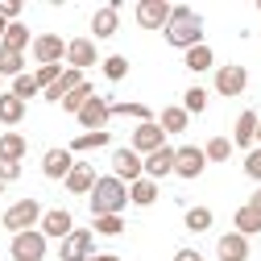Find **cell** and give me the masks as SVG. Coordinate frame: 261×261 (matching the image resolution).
Wrapping results in <instances>:
<instances>
[{
    "label": "cell",
    "instance_id": "4316f807",
    "mask_svg": "<svg viewBox=\"0 0 261 261\" xmlns=\"http://www.w3.org/2000/svg\"><path fill=\"white\" fill-rule=\"evenodd\" d=\"M17 79V75H25V54L21 50H9V46H0V79Z\"/></svg>",
    "mask_w": 261,
    "mask_h": 261
},
{
    "label": "cell",
    "instance_id": "e0dca14e",
    "mask_svg": "<svg viewBox=\"0 0 261 261\" xmlns=\"http://www.w3.org/2000/svg\"><path fill=\"white\" fill-rule=\"evenodd\" d=\"M120 29V9L116 5H100L91 13V38H112Z\"/></svg>",
    "mask_w": 261,
    "mask_h": 261
},
{
    "label": "cell",
    "instance_id": "836d02e7",
    "mask_svg": "<svg viewBox=\"0 0 261 261\" xmlns=\"http://www.w3.org/2000/svg\"><path fill=\"white\" fill-rule=\"evenodd\" d=\"M13 95L29 104L34 95H42V87H38V79H34V75H17V79H13Z\"/></svg>",
    "mask_w": 261,
    "mask_h": 261
},
{
    "label": "cell",
    "instance_id": "5b68a950",
    "mask_svg": "<svg viewBox=\"0 0 261 261\" xmlns=\"http://www.w3.org/2000/svg\"><path fill=\"white\" fill-rule=\"evenodd\" d=\"M91 249H95V232L91 228H75L67 241H58V261H87V257H95Z\"/></svg>",
    "mask_w": 261,
    "mask_h": 261
},
{
    "label": "cell",
    "instance_id": "8d00e7d4",
    "mask_svg": "<svg viewBox=\"0 0 261 261\" xmlns=\"http://www.w3.org/2000/svg\"><path fill=\"white\" fill-rule=\"evenodd\" d=\"M91 232H100V237H120L124 232V220L120 216H95V228Z\"/></svg>",
    "mask_w": 261,
    "mask_h": 261
},
{
    "label": "cell",
    "instance_id": "f35d334b",
    "mask_svg": "<svg viewBox=\"0 0 261 261\" xmlns=\"http://www.w3.org/2000/svg\"><path fill=\"white\" fill-rule=\"evenodd\" d=\"M245 174H249L253 182H261V145L245 153Z\"/></svg>",
    "mask_w": 261,
    "mask_h": 261
},
{
    "label": "cell",
    "instance_id": "cb8c5ba5",
    "mask_svg": "<svg viewBox=\"0 0 261 261\" xmlns=\"http://www.w3.org/2000/svg\"><path fill=\"white\" fill-rule=\"evenodd\" d=\"M108 145H112V133L100 128V133H79L67 149H71V153H91V149H108Z\"/></svg>",
    "mask_w": 261,
    "mask_h": 261
},
{
    "label": "cell",
    "instance_id": "30bf717a",
    "mask_svg": "<svg viewBox=\"0 0 261 261\" xmlns=\"http://www.w3.org/2000/svg\"><path fill=\"white\" fill-rule=\"evenodd\" d=\"M75 120L83 124V133H100V128H108V120H112V104L104 100V95H91Z\"/></svg>",
    "mask_w": 261,
    "mask_h": 261
},
{
    "label": "cell",
    "instance_id": "60d3db41",
    "mask_svg": "<svg viewBox=\"0 0 261 261\" xmlns=\"http://www.w3.org/2000/svg\"><path fill=\"white\" fill-rule=\"evenodd\" d=\"M0 17H5V21H17V17H21V0H0Z\"/></svg>",
    "mask_w": 261,
    "mask_h": 261
},
{
    "label": "cell",
    "instance_id": "74e56055",
    "mask_svg": "<svg viewBox=\"0 0 261 261\" xmlns=\"http://www.w3.org/2000/svg\"><path fill=\"white\" fill-rule=\"evenodd\" d=\"M62 71H67L62 62H54V67H38V71H34V79H38V87L46 91V87H54V83L62 79Z\"/></svg>",
    "mask_w": 261,
    "mask_h": 261
},
{
    "label": "cell",
    "instance_id": "44dd1931",
    "mask_svg": "<svg viewBox=\"0 0 261 261\" xmlns=\"http://www.w3.org/2000/svg\"><path fill=\"white\" fill-rule=\"evenodd\" d=\"M128 203H137V207H153L158 203V182L153 178H137V182H128Z\"/></svg>",
    "mask_w": 261,
    "mask_h": 261
},
{
    "label": "cell",
    "instance_id": "9c48e42d",
    "mask_svg": "<svg viewBox=\"0 0 261 261\" xmlns=\"http://www.w3.org/2000/svg\"><path fill=\"white\" fill-rule=\"evenodd\" d=\"M29 54L38 58V67H54V62H67V42L58 34H38L34 46H29Z\"/></svg>",
    "mask_w": 261,
    "mask_h": 261
},
{
    "label": "cell",
    "instance_id": "8992f818",
    "mask_svg": "<svg viewBox=\"0 0 261 261\" xmlns=\"http://www.w3.org/2000/svg\"><path fill=\"white\" fill-rule=\"evenodd\" d=\"M203 166H207L203 145H178V149H174V174H178V178H187V182L199 178Z\"/></svg>",
    "mask_w": 261,
    "mask_h": 261
},
{
    "label": "cell",
    "instance_id": "5bb4252c",
    "mask_svg": "<svg viewBox=\"0 0 261 261\" xmlns=\"http://www.w3.org/2000/svg\"><path fill=\"white\" fill-rule=\"evenodd\" d=\"M95 62H100V54H95L91 38H71L67 42V67L71 71H87V67H95Z\"/></svg>",
    "mask_w": 261,
    "mask_h": 261
},
{
    "label": "cell",
    "instance_id": "d6986e66",
    "mask_svg": "<svg viewBox=\"0 0 261 261\" xmlns=\"http://www.w3.org/2000/svg\"><path fill=\"white\" fill-rule=\"evenodd\" d=\"M216 257L220 261H249V237H241V232L220 237L216 241Z\"/></svg>",
    "mask_w": 261,
    "mask_h": 261
},
{
    "label": "cell",
    "instance_id": "277c9868",
    "mask_svg": "<svg viewBox=\"0 0 261 261\" xmlns=\"http://www.w3.org/2000/svg\"><path fill=\"white\" fill-rule=\"evenodd\" d=\"M50 249V241L42 237V228H29V232H17L13 245H9V257L13 261H42Z\"/></svg>",
    "mask_w": 261,
    "mask_h": 261
},
{
    "label": "cell",
    "instance_id": "1f68e13d",
    "mask_svg": "<svg viewBox=\"0 0 261 261\" xmlns=\"http://www.w3.org/2000/svg\"><path fill=\"white\" fill-rule=\"evenodd\" d=\"M112 116H128V120H141V124H145V120H158V116H153L145 104H133V100H124V104H112Z\"/></svg>",
    "mask_w": 261,
    "mask_h": 261
},
{
    "label": "cell",
    "instance_id": "ba28073f",
    "mask_svg": "<svg viewBox=\"0 0 261 261\" xmlns=\"http://www.w3.org/2000/svg\"><path fill=\"white\" fill-rule=\"evenodd\" d=\"M162 145H166V133H162V124H158V120L137 124V128H133V137H128V149L141 153V158H149V153L162 149Z\"/></svg>",
    "mask_w": 261,
    "mask_h": 261
},
{
    "label": "cell",
    "instance_id": "ac0fdd59",
    "mask_svg": "<svg viewBox=\"0 0 261 261\" xmlns=\"http://www.w3.org/2000/svg\"><path fill=\"white\" fill-rule=\"evenodd\" d=\"M166 174H174V145H162V149H153L149 158H145V178H166Z\"/></svg>",
    "mask_w": 261,
    "mask_h": 261
},
{
    "label": "cell",
    "instance_id": "7dc6e473",
    "mask_svg": "<svg viewBox=\"0 0 261 261\" xmlns=\"http://www.w3.org/2000/svg\"><path fill=\"white\" fill-rule=\"evenodd\" d=\"M0 191H5V182H0Z\"/></svg>",
    "mask_w": 261,
    "mask_h": 261
},
{
    "label": "cell",
    "instance_id": "e575fe53",
    "mask_svg": "<svg viewBox=\"0 0 261 261\" xmlns=\"http://www.w3.org/2000/svg\"><path fill=\"white\" fill-rule=\"evenodd\" d=\"M100 67H104V75H108L112 83H120V79L128 75V58H124V54H108V58L100 62Z\"/></svg>",
    "mask_w": 261,
    "mask_h": 261
},
{
    "label": "cell",
    "instance_id": "83f0119b",
    "mask_svg": "<svg viewBox=\"0 0 261 261\" xmlns=\"http://www.w3.org/2000/svg\"><path fill=\"white\" fill-rule=\"evenodd\" d=\"M0 46H9V50H29V46H34V34H29V25H21V21H13L9 25V34H5V42H0Z\"/></svg>",
    "mask_w": 261,
    "mask_h": 261
},
{
    "label": "cell",
    "instance_id": "7bdbcfd3",
    "mask_svg": "<svg viewBox=\"0 0 261 261\" xmlns=\"http://www.w3.org/2000/svg\"><path fill=\"white\" fill-rule=\"evenodd\" d=\"M249 207H253V212H257V216H261V187H257V191H253V199H249Z\"/></svg>",
    "mask_w": 261,
    "mask_h": 261
},
{
    "label": "cell",
    "instance_id": "7c38bea8",
    "mask_svg": "<svg viewBox=\"0 0 261 261\" xmlns=\"http://www.w3.org/2000/svg\"><path fill=\"white\" fill-rule=\"evenodd\" d=\"M38 228H42V237H46V241H67V237L75 232V216H71L67 207H50V212L42 216Z\"/></svg>",
    "mask_w": 261,
    "mask_h": 261
},
{
    "label": "cell",
    "instance_id": "7402d4cb",
    "mask_svg": "<svg viewBox=\"0 0 261 261\" xmlns=\"http://www.w3.org/2000/svg\"><path fill=\"white\" fill-rule=\"evenodd\" d=\"M158 124H162V133H182V128L191 124V112L182 104H170V108L158 112Z\"/></svg>",
    "mask_w": 261,
    "mask_h": 261
},
{
    "label": "cell",
    "instance_id": "ffe728a7",
    "mask_svg": "<svg viewBox=\"0 0 261 261\" xmlns=\"http://www.w3.org/2000/svg\"><path fill=\"white\" fill-rule=\"evenodd\" d=\"M257 128H261V112H241L237 116V128H232V145H241V149H249L253 141H257Z\"/></svg>",
    "mask_w": 261,
    "mask_h": 261
},
{
    "label": "cell",
    "instance_id": "d6a6232c",
    "mask_svg": "<svg viewBox=\"0 0 261 261\" xmlns=\"http://www.w3.org/2000/svg\"><path fill=\"white\" fill-rule=\"evenodd\" d=\"M232 137H212L207 145H203V153H207V162H228V158H232Z\"/></svg>",
    "mask_w": 261,
    "mask_h": 261
},
{
    "label": "cell",
    "instance_id": "4fadbf2b",
    "mask_svg": "<svg viewBox=\"0 0 261 261\" xmlns=\"http://www.w3.org/2000/svg\"><path fill=\"white\" fill-rule=\"evenodd\" d=\"M174 5H166V0H141L137 5V25L141 29H166Z\"/></svg>",
    "mask_w": 261,
    "mask_h": 261
},
{
    "label": "cell",
    "instance_id": "b9f144b4",
    "mask_svg": "<svg viewBox=\"0 0 261 261\" xmlns=\"http://www.w3.org/2000/svg\"><path fill=\"white\" fill-rule=\"evenodd\" d=\"M174 261H203V253H199V249H178Z\"/></svg>",
    "mask_w": 261,
    "mask_h": 261
},
{
    "label": "cell",
    "instance_id": "9a60e30c",
    "mask_svg": "<svg viewBox=\"0 0 261 261\" xmlns=\"http://www.w3.org/2000/svg\"><path fill=\"white\" fill-rule=\"evenodd\" d=\"M71 170H75V153H71V149H46V158H42V174H46V178L62 182Z\"/></svg>",
    "mask_w": 261,
    "mask_h": 261
},
{
    "label": "cell",
    "instance_id": "484cf974",
    "mask_svg": "<svg viewBox=\"0 0 261 261\" xmlns=\"http://www.w3.org/2000/svg\"><path fill=\"white\" fill-rule=\"evenodd\" d=\"M232 224H237L232 232H241V237H257V232H261V216H257V212H253L249 203L232 212Z\"/></svg>",
    "mask_w": 261,
    "mask_h": 261
},
{
    "label": "cell",
    "instance_id": "f6af8a7d",
    "mask_svg": "<svg viewBox=\"0 0 261 261\" xmlns=\"http://www.w3.org/2000/svg\"><path fill=\"white\" fill-rule=\"evenodd\" d=\"M9 25H13V21H5V17H0V42H5V34H9Z\"/></svg>",
    "mask_w": 261,
    "mask_h": 261
},
{
    "label": "cell",
    "instance_id": "bcb514c9",
    "mask_svg": "<svg viewBox=\"0 0 261 261\" xmlns=\"http://www.w3.org/2000/svg\"><path fill=\"white\" fill-rule=\"evenodd\" d=\"M257 141H261V128H257Z\"/></svg>",
    "mask_w": 261,
    "mask_h": 261
},
{
    "label": "cell",
    "instance_id": "f546056e",
    "mask_svg": "<svg viewBox=\"0 0 261 261\" xmlns=\"http://www.w3.org/2000/svg\"><path fill=\"white\" fill-rule=\"evenodd\" d=\"M25 137L21 133H13V128H9V133H0V158H9V162H21L25 158Z\"/></svg>",
    "mask_w": 261,
    "mask_h": 261
},
{
    "label": "cell",
    "instance_id": "f1b7e54d",
    "mask_svg": "<svg viewBox=\"0 0 261 261\" xmlns=\"http://www.w3.org/2000/svg\"><path fill=\"white\" fill-rule=\"evenodd\" d=\"M91 95H95V87H91V83L83 79V83H79L75 91H67V100H62V112H71V116H79V112H83V104L91 100Z\"/></svg>",
    "mask_w": 261,
    "mask_h": 261
},
{
    "label": "cell",
    "instance_id": "603a6c76",
    "mask_svg": "<svg viewBox=\"0 0 261 261\" xmlns=\"http://www.w3.org/2000/svg\"><path fill=\"white\" fill-rule=\"evenodd\" d=\"M182 62H187V71L203 75V71H212V67H216V54H212V46L203 42V46H191V50L182 54Z\"/></svg>",
    "mask_w": 261,
    "mask_h": 261
},
{
    "label": "cell",
    "instance_id": "3957f363",
    "mask_svg": "<svg viewBox=\"0 0 261 261\" xmlns=\"http://www.w3.org/2000/svg\"><path fill=\"white\" fill-rule=\"evenodd\" d=\"M42 207H38V199H17L5 216H0V224H5L9 228V232L17 237V232H29V228H34V224H42Z\"/></svg>",
    "mask_w": 261,
    "mask_h": 261
},
{
    "label": "cell",
    "instance_id": "4dcf8cb0",
    "mask_svg": "<svg viewBox=\"0 0 261 261\" xmlns=\"http://www.w3.org/2000/svg\"><path fill=\"white\" fill-rule=\"evenodd\" d=\"M182 224H187V232H207L212 228V207H187Z\"/></svg>",
    "mask_w": 261,
    "mask_h": 261
},
{
    "label": "cell",
    "instance_id": "d590c367",
    "mask_svg": "<svg viewBox=\"0 0 261 261\" xmlns=\"http://www.w3.org/2000/svg\"><path fill=\"white\" fill-rule=\"evenodd\" d=\"M182 108L195 116V112H203L207 108V87H187V95H182Z\"/></svg>",
    "mask_w": 261,
    "mask_h": 261
},
{
    "label": "cell",
    "instance_id": "7a4b0ae2",
    "mask_svg": "<svg viewBox=\"0 0 261 261\" xmlns=\"http://www.w3.org/2000/svg\"><path fill=\"white\" fill-rule=\"evenodd\" d=\"M87 203H91V212H95V216H120V212H124V203H128V182H120L116 174H104L100 182L91 187Z\"/></svg>",
    "mask_w": 261,
    "mask_h": 261
},
{
    "label": "cell",
    "instance_id": "ab89813d",
    "mask_svg": "<svg viewBox=\"0 0 261 261\" xmlns=\"http://www.w3.org/2000/svg\"><path fill=\"white\" fill-rule=\"evenodd\" d=\"M17 178H21V162L0 158V182H17Z\"/></svg>",
    "mask_w": 261,
    "mask_h": 261
},
{
    "label": "cell",
    "instance_id": "c3c4849f",
    "mask_svg": "<svg viewBox=\"0 0 261 261\" xmlns=\"http://www.w3.org/2000/svg\"><path fill=\"white\" fill-rule=\"evenodd\" d=\"M257 9H261V5H257Z\"/></svg>",
    "mask_w": 261,
    "mask_h": 261
},
{
    "label": "cell",
    "instance_id": "8fae6325",
    "mask_svg": "<svg viewBox=\"0 0 261 261\" xmlns=\"http://www.w3.org/2000/svg\"><path fill=\"white\" fill-rule=\"evenodd\" d=\"M112 174H116L120 182H137V178L145 174V158H141V153H133L128 145L112 149Z\"/></svg>",
    "mask_w": 261,
    "mask_h": 261
},
{
    "label": "cell",
    "instance_id": "2e32d148",
    "mask_svg": "<svg viewBox=\"0 0 261 261\" xmlns=\"http://www.w3.org/2000/svg\"><path fill=\"white\" fill-rule=\"evenodd\" d=\"M100 182V174L91 170V162H75V170L62 178V187H67L71 195H91V187Z\"/></svg>",
    "mask_w": 261,
    "mask_h": 261
},
{
    "label": "cell",
    "instance_id": "ee69618b",
    "mask_svg": "<svg viewBox=\"0 0 261 261\" xmlns=\"http://www.w3.org/2000/svg\"><path fill=\"white\" fill-rule=\"evenodd\" d=\"M87 261H120V257H112V253H95V257H87Z\"/></svg>",
    "mask_w": 261,
    "mask_h": 261
},
{
    "label": "cell",
    "instance_id": "d4e9b609",
    "mask_svg": "<svg viewBox=\"0 0 261 261\" xmlns=\"http://www.w3.org/2000/svg\"><path fill=\"white\" fill-rule=\"evenodd\" d=\"M25 120V100H17L13 91H0V124H21Z\"/></svg>",
    "mask_w": 261,
    "mask_h": 261
},
{
    "label": "cell",
    "instance_id": "6da1fadb",
    "mask_svg": "<svg viewBox=\"0 0 261 261\" xmlns=\"http://www.w3.org/2000/svg\"><path fill=\"white\" fill-rule=\"evenodd\" d=\"M166 42L174 46V50H191V46H203V17L195 13L191 5H174V13H170V21H166Z\"/></svg>",
    "mask_w": 261,
    "mask_h": 261
},
{
    "label": "cell",
    "instance_id": "52a82bcc",
    "mask_svg": "<svg viewBox=\"0 0 261 261\" xmlns=\"http://www.w3.org/2000/svg\"><path fill=\"white\" fill-rule=\"evenodd\" d=\"M249 91V71L241 67V62H228V67H216V95H241Z\"/></svg>",
    "mask_w": 261,
    "mask_h": 261
}]
</instances>
